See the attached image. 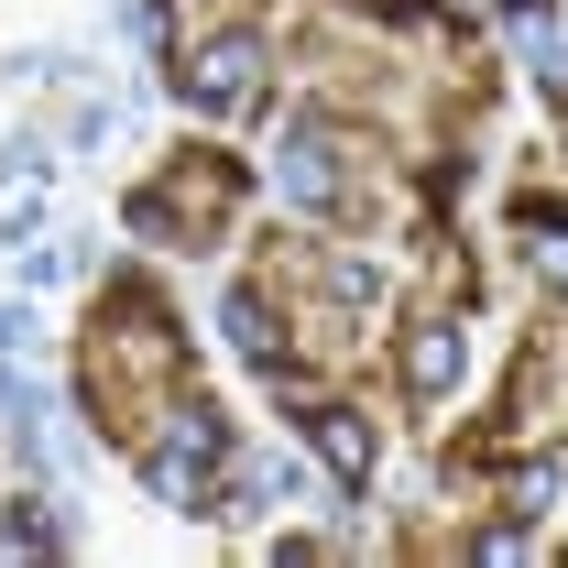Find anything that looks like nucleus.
Returning a JSON list of instances; mask_svg holds the SVG:
<instances>
[{"mask_svg": "<svg viewBox=\"0 0 568 568\" xmlns=\"http://www.w3.org/2000/svg\"><path fill=\"white\" fill-rule=\"evenodd\" d=\"M317 448H328V459H339L351 481H361V470H372V448H361V426H351V416H317Z\"/></svg>", "mask_w": 568, "mask_h": 568, "instance_id": "obj_2", "label": "nucleus"}, {"mask_svg": "<svg viewBox=\"0 0 568 568\" xmlns=\"http://www.w3.org/2000/svg\"><path fill=\"white\" fill-rule=\"evenodd\" d=\"M186 88H197L209 110H241V99H252V44H219L209 77H186Z\"/></svg>", "mask_w": 568, "mask_h": 568, "instance_id": "obj_1", "label": "nucleus"}]
</instances>
